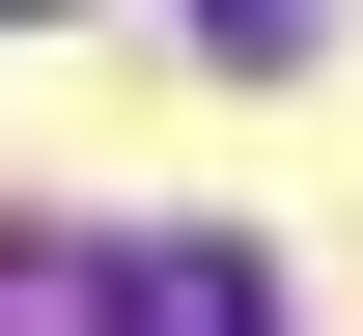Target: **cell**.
Here are the masks:
<instances>
[{"mask_svg": "<svg viewBox=\"0 0 363 336\" xmlns=\"http://www.w3.org/2000/svg\"><path fill=\"white\" fill-rule=\"evenodd\" d=\"M84 336H279V252L168 224V252H112V308H84Z\"/></svg>", "mask_w": 363, "mask_h": 336, "instance_id": "obj_1", "label": "cell"}]
</instances>
